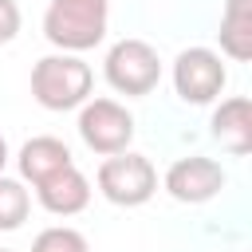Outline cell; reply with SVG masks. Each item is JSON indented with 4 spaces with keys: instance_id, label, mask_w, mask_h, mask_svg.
I'll return each instance as SVG.
<instances>
[{
    "instance_id": "7a4b0ae2",
    "label": "cell",
    "mask_w": 252,
    "mask_h": 252,
    "mask_svg": "<svg viewBox=\"0 0 252 252\" xmlns=\"http://www.w3.org/2000/svg\"><path fill=\"white\" fill-rule=\"evenodd\" d=\"M91 87H94L91 63H83L71 51L43 55L32 67V98L43 110H75L91 98Z\"/></svg>"
},
{
    "instance_id": "3957f363",
    "label": "cell",
    "mask_w": 252,
    "mask_h": 252,
    "mask_svg": "<svg viewBox=\"0 0 252 252\" xmlns=\"http://www.w3.org/2000/svg\"><path fill=\"white\" fill-rule=\"evenodd\" d=\"M102 75H106V83H110L118 94L142 98V94H150V91L161 83V59H158V51H154L146 39L126 35V39H118V43L106 51Z\"/></svg>"
},
{
    "instance_id": "9c48e42d",
    "label": "cell",
    "mask_w": 252,
    "mask_h": 252,
    "mask_svg": "<svg viewBox=\"0 0 252 252\" xmlns=\"http://www.w3.org/2000/svg\"><path fill=\"white\" fill-rule=\"evenodd\" d=\"M209 126H213V138L220 142V150H228L232 158H244L252 150V102L244 94L220 98Z\"/></svg>"
},
{
    "instance_id": "30bf717a",
    "label": "cell",
    "mask_w": 252,
    "mask_h": 252,
    "mask_svg": "<svg viewBox=\"0 0 252 252\" xmlns=\"http://www.w3.org/2000/svg\"><path fill=\"white\" fill-rule=\"evenodd\" d=\"M75 158H71V150H67V142H59V138H51V134H39V138H28L24 146H20V158H16V165H20V177L24 181H43L47 173H55V169H63V165H71Z\"/></svg>"
},
{
    "instance_id": "4fadbf2b",
    "label": "cell",
    "mask_w": 252,
    "mask_h": 252,
    "mask_svg": "<svg viewBox=\"0 0 252 252\" xmlns=\"http://www.w3.org/2000/svg\"><path fill=\"white\" fill-rule=\"evenodd\" d=\"M32 252H91V248H87V236H83L79 228L51 224V228H43V232L32 240Z\"/></svg>"
},
{
    "instance_id": "2e32d148",
    "label": "cell",
    "mask_w": 252,
    "mask_h": 252,
    "mask_svg": "<svg viewBox=\"0 0 252 252\" xmlns=\"http://www.w3.org/2000/svg\"><path fill=\"white\" fill-rule=\"evenodd\" d=\"M0 252H8V248H0Z\"/></svg>"
},
{
    "instance_id": "ba28073f",
    "label": "cell",
    "mask_w": 252,
    "mask_h": 252,
    "mask_svg": "<svg viewBox=\"0 0 252 252\" xmlns=\"http://www.w3.org/2000/svg\"><path fill=\"white\" fill-rule=\"evenodd\" d=\"M32 189H35V201L51 217H75V213H83L91 205V181L83 177V169L75 161L63 165V169H55V173H47Z\"/></svg>"
},
{
    "instance_id": "6da1fadb",
    "label": "cell",
    "mask_w": 252,
    "mask_h": 252,
    "mask_svg": "<svg viewBox=\"0 0 252 252\" xmlns=\"http://www.w3.org/2000/svg\"><path fill=\"white\" fill-rule=\"evenodd\" d=\"M110 24V0H51L43 12V35L59 51H91Z\"/></svg>"
},
{
    "instance_id": "8fae6325",
    "label": "cell",
    "mask_w": 252,
    "mask_h": 252,
    "mask_svg": "<svg viewBox=\"0 0 252 252\" xmlns=\"http://www.w3.org/2000/svg\"><path fill=\"white\" fill-rule=\"evenodd\" d=\"M220 51L236 63L252 59V0H224L220 12Z\"/></svg>"
},
{
    "instance_id": "7c38bea8",
    "label": "cell",
    "mask_w": 252,
    "mask_h": 252,
    "mask_svg": "<svg viewBox=\"0 0 252 252\" xmlns=\"http://www.w3.org/2000/svg\"><path fill=\"white\" fill-rule=\"evenodd\" d=\"M28 213H32V193L24 189V181L0 173V232L20 228L28 220Z\"/></svg>"
},
{
    "instance_id": "277c9868",
    "label": "cell",
    "mask_w": 252,
    "mask_h": 252,
    "mask_svg": "<svg viewBox=\"0 0 252 252\" xmlns=\"http://www.w3.org/2000/svg\"><path fill=\"white\" fill-rule=\"evenodd\" d=\"M98 193L110 201V205H122V209H138L146 205L154 193H158V169L150 158L142 154H110L102 165H98Z\"/></svg>"
},
{
    "instance_id": "5b68a950",
    "label": "cell",
    "mask_w": 252,
    "mask_h": 252,
    "mask_svg": "<svg viewBox=\"0 0 252 252\" xmlns=\"http://www.w3.org/2000/svg\"><path fill=\"white\" fill-rule=\"evenodd\" d=\"M228 83V67L213 47H185L173 59V91L189 106H209L220 98Z\"/></svg>"
},
{
    "instance_id": "52a82bcc",
    "label": "cell",
    "mask_w": 252,
    "mask_h": 252,
    "mask_svg": "<svg viewBox=\"0 0 252 252\" xmlns=\"http://www.w3.org/2000/svg\"><path fill=\"white\" fill-rule=\"evenodd\" d=\"M224 181H228L224 165H220L217 158H205V154L177 158V161L165 169V177H161L165 193H169L173 201H181V205H205V201H213V197L224 189Z\"/></svg>"
},
{
    "instance_id": "8992f818",
    "label": "cell",
    "mask_w": 252,
    "mask_h": 252,
    "mask_svg": "<svg viewBox=\"0 0 252 252\" xmlns=\"http://www.w3.org/2000/svg\"><path fill=\"white\" fill-rule=\"evenodd\" d=\"M79 138L102 158L122 154L134 142V114L114 98H87L79 106Z\"/></svg>"
},
{
    "instance_id": "9a60e30c",
    "label": "cell",
    "mask_w": 252,
    "mask_h": 252,
    "mask_svg": "<svg viewBox=\"0 0 252 252\" xmlns=\"http://www.w3.org/2000/svg\"><path fill=\"white\" fill-rule=\"evenodd\" d=\"M4 165H8V142H4V134H0V173H4Z\"/></svg>"
},
{
    "instance_id": "5bb4252c",
    "label": "cell",
    "mask_w": 252,
    "mask_h": 252,
    "mask_svg": "<svg viewBox=\"0 0 252 252\" xmlns=\"http://www.w3.org/2000/svg\"><path fill=\"white\" fill-rule=\"evenodd\" d=\"M20 32V4L16 0H0V43H12Z\"/></svg>"
}]
</instances>
